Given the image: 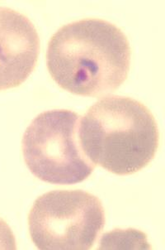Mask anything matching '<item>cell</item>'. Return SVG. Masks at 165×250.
I'll return each instance as SVG.
<instances>
[{"label":"cell","mask_w":165,"mask_h":250,"mask_svg":"<svg viewBox=\"0 0 165 250\" xmlns=\"http://www.w3.org/2000/svg\"><path fill=\"white\" fill-rule=\"evenodd\" d=\"M131 49L126 34L103 19L64 25L50 39L47 69L63 90L98 97L117 90L128 79Z\"/></svg>","instance_id":"1"},{"label":"cell","mask_w":165,"mask_h":250,"mask_svg":"<svg viewBox=\"0 0 165 250\" xmlns=\"http://www.w3.org/2000/svg\"><path fill=\"white\" fill-rule=\"evenodd\" d=\"M79 138L85 155L107 171L134 174L151 163L160 144L157 122L135 99L109 95L80 118Z\"/></svg>","instance_id":"2"},{"label":"cell","mask_w":165,"mask_h":250,"mask_svg":"<svg viewBox=\"0 0 165 250\" xmlns=\"http://www.w3.org/2000/svg\"><path fill=\"white\" fill-rule=\"evenodd\" d=\"M80 116L69 109L45 111L32 121L22 138V155L31 172L55 185L84 182L95 165L82 149Z\"/></svg>","instance_id":"3"},{"label":"cell","mask_w":165,"mask_h":250,"mask_svg":"<svg viewBox=\"0 0 165 250\" xmlns=\"http://www.w3.org/2000/svg\"><path fill=\"white\" fill-rule=\"evenodd\" d=\"M104 225L105 211L100 199L82 190L43 194L28 215L32 240L42 250H90Z\"/></svg>","instance_id":"4"},{"label":"cell","mask_w":165,"mask_h":250,"mask_svg":"<svg viewBox=\"0 0 165 250\" xmlns=\"http://www.w3.org/2000/svg\"><path fill=\"white\" fill-rule=\"evenodd\" d=\"M40 44L30 19L0 6V91L18 87L29 78L37 64Z\"/></svg>","instance_id":"5"},{"label":"cell","mask_w":165,"mask_h":250,"mask_svg":"<svg viewBox=\"0 0 165 250\" xmlns=\"http://www.w3.org/2000/svg\"><path fill=\"white\" fill-rule=\"evenodd\" d=\"M16 240L10 227L0 218V250H16Z\"/></svg>","instance_id":"6"}]
</instances>
